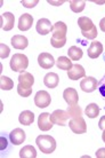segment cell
Returning <instances> with one entry per match:
<instances>
[{
    "instance_id": "obj_21",
    "label": "cell",
    "mask_w": 105,
    "mask_h": 158,
    "mask_svg": "<svg viewBox=\"0 0 105 158\" xmlns=\"http://www.w3.org/2000/svg\"><path fill=\"white\" fill-rule=\"evenodd\" d=\"M18 120H20V123L22 125L30 126L32 123H33V120H34V114L30 110H25L23 112H21Z\"/></svg>"
},
{
    "instance_id": "obj_14",
    "label": "cell",
    "mask_w": 105,
    "mask_h": 158,
    "mask_svg": "<svg viewBox=\"0 0 105 158\" xmlns=\"http://www.w3.org/2000/svg\"><path fill=\"white\" fill-rule=\"evenodd\" d=\"M38 63L42 69H50L55 64V60L49 53H41L38 56Z\"/></svg>"
},
{
    "instance_id": "obj_1",
    "label": "cell",
    "mask_w": 105,
    "mask_h": 158,
    "mask_svg": "<svg viewBox=\"0 0 105 158\" xmlns=\"http://www.w3.org/2000/svg\"><path fill=\"white\" fill-rule=\"evenodd\" d=\"M66 32H67V27L64 22H56L53 25L51 30V46L55 48H62L66 44Z\"/></svg>"
},
{
    "instance_id": "obj_19",
    "label": "cell",
    "mask_w": 105,
    "mask_h": 158,
    "mask_svg": "<svg viewBox=\"0 0 105 158\" xmlns=\"http://www.w3.org/2000/svg\"><path fill=\"white\" fill-rule=\"evenodd\" d=\"M59 83V76H57V73H55V72L47 73L45 76V78H43V84L48 88H55V87H57Z\"/></svg>"
},
{
    "instance_id": "obj_36",
    "label": "cell",
    "mask_w": 105,
    "mask_h": 158,
    "mask_svg": "<svg viewBox=\"0 0 105 158\" xmlns=\"http://www.w3.org/2000/svg\"><path fill=\"white\" fill-rule=\"evenodd\" d=\"M48 4H50V5H55V6H59V5H62L64 4V1H48Z\"/></svg>"
},
{
    "instance_id": "obj_11",
    "label": "cell",
    "mask_w": 105,
    "mask_h": 158,
    "mask_svg": "<svg viewBox=\"0 0 105 158\" xmlns=\"http://www.w3.org/2000/svg\"><path fill=\"white\" fill-rule=\"evenodd\" d=\"M63 98H64L65 102L69 106L78 104V101H79L78 92L75 91L74 88H72V87H69V88H66L65 91L63 92Z\"/></svg>"
},
{
    "instance_id": "obj_10",
    "label": "cell",
    "mask_w": 105,
    "mask_h": 158,
    "mask_svg": "<svg viewBox=\"0 0 105 158\" xmlns=\"http://www.w3.org/2000/svg\"><path fill=\"white\" fill-rule=\"evenodd\" d=\"M53 126H54V124L50 120V114L43 112V114H41L39 116V118H38V127H39V130L47 132V131L51 130Z\"/></svg>"
},
{
    "instance_id": "obj_13",
    "label": "cell",
    "mask_w": 105,
    "mask_h": 158,
    "mask_svg": "<svg viewBox=\"0 0 105 158\" xmlns=\"http://www.w3.org/2000/svg\"><path fill=\"white\" fill-rule=\"evenodd\" d=\"M33 84H34V78L30 72H21V75L18 76V86L23 88H32Z\"/></svg>"
},
{
    "instance_id": "obj_8",
    "label": "cell",
    "mask_w": 105,
    "mask_h": 158,
    "mask_svg": "<svg viewBox=\"0 0 105 158\" xmlns=\"http://www.w3.org/2000/svg\"><path fill=\"white\" fill-rule=\"evenodd\" d=\"M35 30L41 36H46V35L51 32L53 25H51L50 21L48 20V19H40L37 22V24H35Z\"/></svg>"
},
{
    "instance_id": "obj_15",
    "label": "cell",
    "mask_w": 105,
    "mask_h": 158,
    "mask_svg": "<svg viewBox=\"0 0 105 158\" xmlns=\"http://www.w3.org/2000/svg\"><path fill=\"white\" fill-rule=\"evenodd\" d=\"M14 23H15V16L12 13H4L1 15V28L5 31H9L14 28Z\"/></svg>"
},
{
    "instance_id": "obj_22",
    "label": "cell",
    "mask_w": 105,
    "mask_h": 158,
    "mask_svg": "<svg viewBox=\"0 0 105 158\" xmlns=\"http://www.w3.org/2000/svg\"><path fill=\"white\" fill-rule=\"evenodd\" d=\"M56 65H57L59 69L65 70V71H69L71 68L73 67L71 59L70 57H66V56H59L57 61H56Z\"/></svg>"
},
{
    "instance_id": "obj_30",
    "label": "cell",
    "mask_w": 105,
    "mask_h": 158,
    "mask_svg": "<svg viewBox=\"0 0 105 158\" xmlns=\"http://www.w3.org/2000/svg\"><path fill=\"white\" fill-rule=\"evenodd\" d=\"M17 93H18L21 96H23V98H27V96L31 95L32 88H23V87H21L17 85Z\"/></svg>"
},
{
    "instance_id": "obj_7",
    "label": "cell",
    "mask_w": 105,
    "mask_h": 158,
    "mask_svg": "<svg viewBox=\"0 0 105 158\" xmlns=\"http://www.w3.org/2000/svg\"><path fill=\"white\" fill-rule=\"evenodd\" d=\"M69 117H70V116L67 114V111L55 110L50 115V120L53 122V124H56V125H59V126H65Z\"/></svg>"
},
{
    "instance_id": "obj_9",
    "label": "cell",
    "mask_w": 105,
    "mask_h": 158,
    "mask_svg": "<svg viewBox=\"0 0 105 158\" xmlns=\"http://www.w3.org/2000/svg\"><path fill=\"white\" fill-rule=\"evenodd\" d=\"M97 80L94 77H85L80 83V88L86 93H91L97 88Z\"/></svg>"
},
{
    "instance_id": "obj_17",
    "label": "cell",
    "mask_w": 105,
    "mask_h": 158,
    "mask_svg": "<svg viewBox=\"0 0 105 158\" xmlns=\"http://www.w3.org/2000/svg\"><path fill=\"white\" fill-rule=\"evenodd\" d=\"M32 23H33L32 15H30V14H23L20 17V21H18V29H20L21 31H27L32 27Z\"/></svg>"
},
{
    "instance_id": "obj_23",
    "label": "cell",
    "mask_w": 105,
    "mask_h": 158,
    "mask_svg": "<svg viewBox=\"0 0 105 158\" xmlns=\"http://www.w3.org/2000/svg\"><path fill=\"white\" fill-rule=\"evenodd\" d=\"M21 158H35L37 157V151H35L34 147L32 146H25L23 147L20 151Z\"/></svg>"
},
{
    "instance_id": "obj_16",
    "label": "cell",
    "mask_w": 105,
    "mask_h": 158,
    "mask_svg": "<svg viewBox=\"0 0 105 158\" xmlns=\"http://www.w3.org/2000/svg\"><path fill=\"white\" fill-rule=\"evenodd\" d=\"M9 140L13 144L18 146L21 143H23L25 141V132L22 128H15L14 131L10 132L9 134Z\"/></svg>"
},
{
    "instance_id": "obj_37",
    "label": "cell",
    "mask_w": 105,
    "mask_h": 158,
    "mask_svg": "<svg viewBox=\"0 0 105 158\" xmlns=\"http://www.w3.org/2000/svg\"><path fill=\"white\" fill-rule=\"evenodd\" d=\"M102 139H103V141L105 142V130L103 131V134H102Z\"/></svg>"
},
{
    "instance_id": "obj_32",
    "label": "cell",
    "mask_w": 105,
    "mask_h": 158,
    "mask_svg": "<svg viewBox=\"0 0 105 158\" xmlns=\"http://www.w3.org/2000/svg\"><path fill=\"white\" fill-rule=\"evenodd\" d=\"M21 4L23 5L24 7H27V8H33L34 6L39 4V1L38 0H33V1H26V0H23Z\"/></svg>"
},
{
    "instance_id": "obj_20",
    "label": "cell",
    "mask_w": 105,
    "mask_h": 158,
    "mask_svg": "<svg viewBox=\"0 0 105 158\" xmlns=\"http://www.w3.org/2000/svg\"><path fill=\"white\" fill-rule=\"evenodd\" d=\"M12 45L13 47L16 48V49H24V48L27 47L29 40H27L26 37L16 35V36H14L12 38Z\"/></svg>"
},
{
    "instance_id": "obj_3",
    "label": "cell",
    "mask_w": 105,
    "mask_h": 158,
    "mask_svg": "<svg viewBox=\"0 0 105 158\" xmlns=\"http://www.w3.org/2000/svg\"><path fill=\"white\" fill-rule=\"evenodd\" d=\"M35 143L43 154H51L56 149V141L50 135H39L35 139Z\"/></svg>"
},
{
    "instance_id": "obj_29",
    "label": "cell",
    "mask_w": 105,
    "mask_h": 158,
    "mask_svg": "<svg viewBox=\"0 0 105 158\" xmlns=\"http://www.w3.org/2000/svg\"><path fill=\"white\" fill-rule=\"evenodd\" d=\"M97 88H98V92H99V94H101L102 99L105 101V75L103 76V78L98 81V85H97Z\"/></svg>"
},
{
    "instance_id": "obj_34",
    "label": "cell",
    "mask_w": 105,
    "mask_h": 158,
    "mask_svg": "<svg viewBox=\"0 0 105 158\" xmlns=\"http://www.w3.org/2000/svg\"><path fill=\"white\" fill-rule=\"evenodd\" d=\"M98 127H99L102 131L105 130V116H103V117L99 119V122H98Z\"/></svg>"
},
{
    "instance_id": "obj_24",
    "label": "cell",
    "mask_w": 105,
    "mask_h": 158,
    "mask_svg": "<svg viewBox=\"0 0 105 158\" xmlns=\"http://www.w3.org/2000/svg\"><path fill=\"white\" fill-rule=\"evenodd\" d=\"M67 54H69V57H70L72 61H78V60H80L82 57L83 52H82L81 48H79L78 46H72V47L69 48Z\"/></svg>"
},
{
    "instance_id": "obj_27",
    "label": "cell",
    "mask_w": 105,
    "mask_h": 158,
    "mask_svg": "<svg viewBox=\"0 0 105 158\" xmlns=\"http://www.w3.org/2000/svg\"><path fill=\"white\" fill-rule=\"evenodd\" d=\"M14 87V81L10 78H8L6 76L0 77V88L2 91H10Z\"/></svg>"
},
{
    "instance_id": "obj_4",
    "label": "cell",
    "mask_w": 105,
    "mask_h": 158,
    "mask_svg": "<svg viewBox=\"0 0 105 158\" xmlns=\"http://www.w3.org/2000/svg\"><path fill=\"white\" fill-rule=\"evenodd\" d=\"M29 65V59L24 54H14V56L10 60V69L13 71H21L23 72L26 70Z\"/></svg>"
},
{
    "instance_id": "obj_35",
    "label": "cell",
    "mask_w": 105,
    "mask_h": 158,
    "mask_svg": "<svg viewBox=\"0 0 105 158\" xmlns=\"http://www.w3.org/2000/svg\"><path fill=\"white\" fill-rule=\"evenodd\" d=\"M99 27H101V30H102V31L105 32V17L101 20V22H99Z\"/></svg>"
},
{
    "instance_id": "obj_33",
    "label": "cell",
    "mask_w": 105,
    "mask_h": 158,
    "mask_svg": "<svg viewBox=\"0 0 105 158\" xmlns=\"http://www.w3.org/2000/svg\"><path fill=\"white\" fill-rule=\"evenodd\" d=\"M96 157L97 158H105V148H101L96 151Z\"/></svg>"
},
{
    "instance_id": "obj_28",
    "label": "cell",
    "mask_w": 105,
    "mask_h": 158,
    "mask_svg": "<svg viewBox=\"0 0 105 158\" xmlns=\"http://www.w3.org/2000/svg\"><path fill=\"white\" fill-rule=\"evenodd\" d=\"M67 114L71 118H75V117H80L82 115V110L78 104H74V106H70L67 108Z\"/></svg>"
},
{
    "instance_id": "obj_5",
    "label": "cell",
    "mask_w": 105,
    "mask_h": 158,
    "mask_svg": "<svg viewBox=\"0 0 105 158\" xmlns=\"http://www.w3.org/2000/svg\"><path fill=\"white\" fill-rule=\"evenodd\" d=\"M69 126H70L71 131L75 133V134H83L87 132V125H86L85 119L80 117H75V118H71L69 122Z\"/></svg>"
},
{
    "instance_id": "obj_31",
    "label": "cell",
    "mask_w": 105,
    "mask_h": 158,
    "mask_svg": "<svg viewBox=\"0 0 105 158\" xmlns=\"http://www.w3.org/2000/svg\"><path fill=\"white\" fill-rule=\"evenodd\" d=\"M0 49H1V53H0V57L1 59H6L9 55V47L5 44H0Z\"/></svg>"
},
{
    "instance_id": "obj_12",
    "label": "cell",
    "mask_w": 105,
    "mask_h": 158,
    "mask_svg": "<svg viewBox=\"0 0 105 158\" xmlns=\"http://www.w3.org/2000/svg\"><path fill=\"white\" fill-rule=\"evenodd\" d=\"M67 77L71 80H78L80 78H85L86 77L85 69L80 64H73V67L67 71Z\"/></svg>"
},
{
    "instance_id": "obj_26",
    "label": "cell",
    "mask_w": 105,
    "mask_h": 158,
    "mask_svg": "<svg viewBox=\"0 0 105 158\" xmlns=\"http://www.w3.org/2000/svg\"><path fill=\"white\" fill-rule=\"evenodd\" d=\"M85 0H71L70 1V8L73 13H81L85 9Z\"/></svg>"
},
{
    "instance_id": "obj_25",
    "label": "cell",
    "mask_w": 105,
    "mask_h": 158,
    "mask_svg": "<svg viewBox=\"0 0 105 158\" xmlns=\"http://www.w3.org/2000/svg\"><path fill=\"white\" fill-rule=\"evenodd\" d=\"M86 115L89 118H96L99 114V107H98L96 103H90L86 107Z\"/></svg>"
},
{
    "instance_id": "obj_18",
    "label": "cell",
    "mask_w": 105,
    "mask_h": 158,
    "mask_svg": "<svg viewBox=\"0 0 105 158\" xmlns=\"http://www.w3.org/2000/svg\"><path fill=\"white\" fill-rule=\"evenodd\" d=\"M103 53V45L99 41H93L88 48V56L90 59H97Z\"/></svg>"
},
{
    "instance_id": "obj_2",
    "label": "cell",
    "mask_w": 105,
    "mask_h": 158,
    "mask_svg": "<svg viewBox=\"0 0 105 158\" xmlns=\"http://www.w3.org/2000/svg\"><path fill=\"white\" fill-rule=\"evenodd\" d=\"M78 25L80 30H81L82 36L85 38H87V39H95L97 37V29L94 25L93 21L90 20L89 17H86V16L79 17Z\"/></svg>"
},
{
    "instance_id": "obj_6",
    "label": "cell",
    "mask_w": 105,
    "mask_h": 158,
    "mask_svg": "<svg viewBox=\"0 0 105 158\" xmlns=\"http://www.w3.org/2000/svg\"><path fill=\"white\" fill-rule=\"evenodd\" d=\"M51 102L49 93L46 91H39L34 96V104L38 108H47Z\"/></svg>"
}]
</instances>
